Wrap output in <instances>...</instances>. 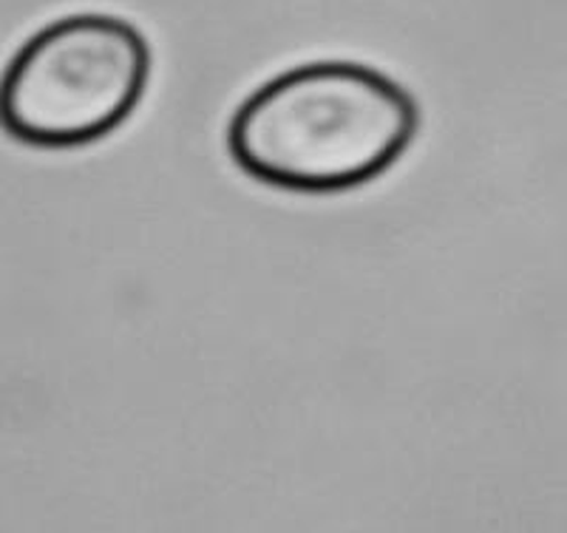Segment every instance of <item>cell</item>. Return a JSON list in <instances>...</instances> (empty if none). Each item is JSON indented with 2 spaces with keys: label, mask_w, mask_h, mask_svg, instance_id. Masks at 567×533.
<instances>
[{
  "label": "cell",
  "mask_w": 567,
  "mask_h": 533,
  "mask_svg": "<svg viewBox=\"0 0 567 533\" xmlns=\"http://www.w3.org/2000/svg\"><path fill=\"white\" fill-rule=\"evenodd\" d=\"M154 52L120 14L45 23L0 74V131L32 148H83L128 123L151 85Z\"/></svg>",
  "instance_id": "2"
},
{
  "label": "cell",
  "mask_w": 567,
  "mask_h": 533,
  "mask_svg": "<svg viewBox=\"0 0 567 533\" xmlns=\"http://www.w3.org/2000/svg\"><path fill=\"white\" fill-rule=\"evenodd\" d=\"M420 134V105L354 60L292 65L233 111L227 154L250 180L290 193H343L392 171Z\"/></svg>",
  "instance_id": "1"
}]
</instances>
